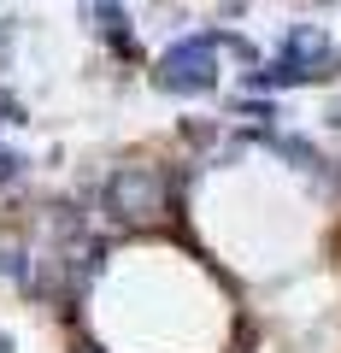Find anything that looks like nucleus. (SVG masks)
<instances>
[{
	"label": "nucleus",
	"instance_id": "423d86ee",
	"mask_svg": "<svg viewBox=\"0 0 341 353\" xmlns=\"http://www.w3.org/2000/svg\"><path fill=\"white\" fill-rule=\"evenodd\" d=\"M0 353H12V341H6V336H0Z\"/></svg>",
	"mask_w": 341,
	"mask_h": 353
},
{
	"label": "nucleus",
	"instance_id": "7ed1b4c3",
	"mask_svg": "<svg viewBox=\"0 0 341 353\" xmlns=\"http://www.w3.org/2000/svg\"><path fill=\"white\" fill-rule=\"evenodd\" d=\"M282 59H289V65H300V71H312V77H324V65H329V36H324V30H294V36H289V48H282Z\"/></svg>",
	"mask_w": 341,
	"mask_h": 353
},
{
	"label": "nucleus",
	"instance_id": "39448f33",
	"mask_svg": "<svg viewBox=\"0 0 341 353\" xmlns=\"http://www.w3.org/2000/svg\"><path fill=\"white\" fill-rule=\"evenodd\" d=\"M282 153H289V159L300 165V171H312V176H318V153H306L300 141H282Z\"/></svg>",
	"mask_w": 341,
	"mask_h": 353
},
{
	"label": "nucleus",
	"instance_id": "f257e3e1",
	"mask_svg": "<svg viewBox=\"0 0 341 353\" xmlns=\"http://www.w3.org/2000/svg\"><path fill=\"white\" fill-rule=\"evenodd\" d=\"M153 83H159L165 94H206V88H218V36L177 41V48L159 59Z\"/></svg>",
	"mask_w": 341,
	"mask_h": 353
},
{
	"label": "nucleus",
	"instance_id": "f03ea898",
	"mask_svg": "<svg viewBox=\"0 0 341 353\" xmlns=\"http://www.w3.org/2000/svg\"><path fill=\"white\" fill-rule=\"evenodd\" d=\"M106 212H112L118 224H153V218L165 212V176L147 171V165L112 171V183H106Z\"/></svg>",
	"mask_w": 341,
	"mask_h": 353
},
{
	"label": "nucleus",
	"instance_id": "0eeeda50",
	"mask_svg": "<svg viewBox=\"0 0 341 353\" xmlns=\"http://www.w3.org/2000/svg\"><path fill=\"white\" fill-rule=\"evenodd\" d=\"M83 353H94V347H83Z\"/></svg>",
	"mask_w": 341,
	"mask_h": 353
},
{
	"label": "nucleus",
	"instance_id": "20e7f679",
	"mask_svg": "<svg viewBox=\"0 0 341 353\" xmlns=\"http://www.w3.org/2000/svg\"><path fill=\"white\" fill-rule=\"evenodd\" d=\"M94 18H101V30L112 41H124L130 48V18H124V6H112V0H101V6H94Z\"/></svg>",
	"mask_w": 341,
	"mask_h": 353
}]
</instances>
